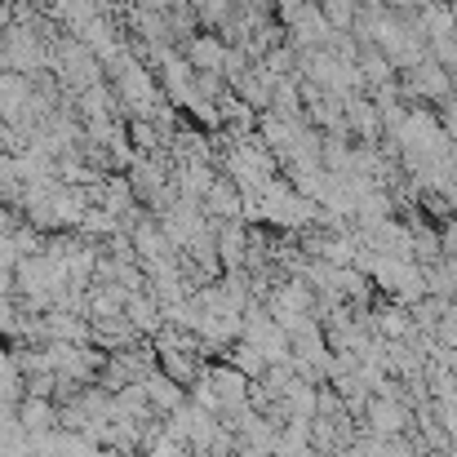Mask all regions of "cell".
<instances>
[{"instance_id": "3957f363", "label": "cell", "mask_w": 457, "mask_h": 457, "mask_svg": "<svg viewBox=\"0 0 457 457\" xmlns=\"http://www.w3.org/2000/svg\"><path fill=\"white\" fill-rule=\"evenodd\" d=\"M187 58H191L195 71H204V76H222L231 49H227L218 36H195V40H187Z\"/></svg>"}, {"instance_id": "7a4b0ae2", "label": "cell", "mask_w": 457, "mask_h": 457, "mask_svg": "<svg viewBox=\"0 0 457 457\" xmlns=\"http://www.w3.org/2000/svg\"><path fill=\"white\" fill-rule=\"evenodd\" d=\"M404 427H409V409H404L391 391H382V395H373V400H369V431H373V436L395 440Z\"/></svg>"}, {"instance_id": "6da1fadb", "label": "cell", "mask_w": 457, "mask_h": 457, "mask_svg": "<svg viewBox=\"0 0 457 457\" xmlns=\"http://www.w3.org/2000/svg\"><path fill=\"white\" fill-rule=\"evenodd\" d=\"M409 89L418 98H436V103H449L457 94V76L440 62V58H427L418 67H409Z\"/></svg>"}, {"instance_id": "8992f818", "label": "cell", "mask_w": 457, "mask_h": 457, "mask_svg": "<svg viewBox=\"0 0 457 457\" xmlns=\"http://www.w3.org/2000/svg\"><path fill=\"white\" fill-rule=\"evenodd\" d=\"M440 125H445V134H449V138L457 143V94L449 98V103H445V112H440Z\"/></svg>"}, {"instance_id": "5b68a950", "label": "cell", "mask_w": 457, "mask_h": 457, "mask_svg": "<svg viewBox=\"0 0 457 457\" xmlns=\"http://www.w3.org/2000/svg\"><path fill=\"white\" fill-rule=\"evenodd\" d=\"M195 9H200V18L213 22V27L231 22V0H195Z\"/></svg>"}, {"instance_id": "277c9868", "label": "cell", "mask_w": 457, "mask_h": 457, "mask_svg": "<svg viewBox=\"0 0 457 457\" xmlns=\"http://www.w3.org/2000/svg\"><path fill=\"white\" fill-rule=\"evenodd\" d=\"M18 422L31 431V436H40V431H54V404L45 400V395H31V400H22V413H18Z\"/></svg>"}]
</instances>
